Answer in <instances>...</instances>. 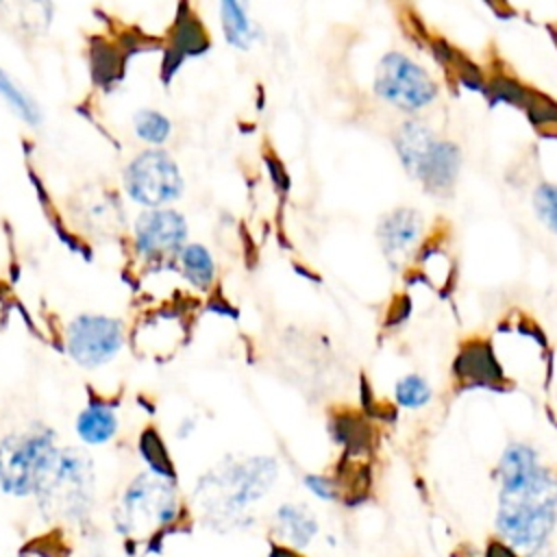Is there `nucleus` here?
Listing matches in <instances>:
<instances>
[{"label": "nucleus", "mask_w": 557, "mask_h": 557, "mask_svg": "<svg viewBox=\"0 0 557 557\" xmlns=\"http://www.w3.org/2000/svg\"><path fill=\"white\" fill-rule=\"evenodd\" d=\"M372 91L392 109L418 115L426 111L440 96V85L418 61L405 52H385L372 76Z\"/></svg>", "instance_id": "423d86ee"}, {"label": "nucleus", "mask_w": 557, "mask_h": 557, "mask_svg": "<svg viewBox=\"0 0 557 557\" xmlns=\"http://www.w3.org/2000/svg\"><path fill=\"white\" fill-rule=\"evenodd\" d=\"M35 496L46 513L63 520H83L94 503L91 459L76 448H61L50 476Z\"/></svg>", "instance_id": "0eeeda50"}, {"label": "nucleus", "mask_w": 557, "mask_h": 557, "mask_svg": "<svg viewBox=\"0 0 557 557\" xmlns=\"http://www.w3.org/2000/svg\"><path fill=\"white\" fill-rule=\"evenodd\" d=\"M276 476L278 466L274 457L224 459L198 479L194 503L211 527H233L272 490Z\"/></svg>", "instance_id": "f257e3e1"}, {"label": "nucleus", "mask_w": 557, "mask_h": 557, "mask_svg": "<svg viewBox=\"0 0 557 557\" xmlns=\"http://www.w3.org/2000/svg\"><path fill=\"white\" fill-rule=\"evenodd\" d=\"M274 520H276V529L281 533L283 542L298 550L307 548L320 529L313 511L300 503H283L276 509Z\"/></svg>", "instance_id": "ddd939ff"}, {"label": "nucleus", "mask_w": 557, "mask_h": 557, "mask_svg": "<svg viewBox=\"0 0 557 557\" xmlns=\"http://www.w3.org/2000/svg\"><path fill=\"white\" fill-rule=\"evenodd\" d=\"M61 448L54 431L28 426L0 442V490L11 496H33L50 476Z\"/></svg>", "instance_id": "20e7f679"}, {"label": "nucleus", "mask_w": 557, "mask_h": 557, "mask_svg": "<svg viewBox=\"0 0 557 557\" xmlns=\"http://www.w3.org/2000/svg\"><path fill=\"white\" fill-rule=\"evenodd\" d=\"M302 483L307 485L309 492H313L322 500H335L337 498V487L329 476L322 474H305Z\"/></svg>", "instance_id": "412c9836"}, {"label": "nucleus", "mask_w": 557, "mask_h": 557, "mask_svg": "<svg viewBox=\"0 0 557 557\" xmlns=\"http://www.w3.org/2000/svg\"><path fill=\"white\" fill-rule=\"evenodd\" d=\"M133 133L148 148H161L172 135V120L159 109H139L133 113Z\"/></svg>", "instance_id": "a211bd4d"}, {"label": "nucleus", "mask_w": 557, "mask_h": 557, "mask_svg": "<svg viewBox=\"0 0 557 557\" xmlns=\"http://www.w3.org/2000/svg\"><path fill=\"white\" fill-rule=\"evenodd\" d=\"M398 161L409 178L431 196H448L461 172V150L455 141L440 137L422 120H405L394 133Z\"/></svg>", "instance_id": "7ed1b4c3"}, {"label": "nucleus", "mask_w": 557, "mask_h": 557, "mask_svg": "<svg viewBox=\"0 0 557 557\" xmlns=\"http://www.w3.org/2000/svg\"><path fill=\"white\" fill-rule=\"evenodd\" d=\"M178 498L172 476L157 470L137 474L122 492L115 507L120 533L144 537L176 518Z\"/></svg>", "instance_id": "39448f33"}, {"label": "nucleus", "mask_w": 557, "mask_h": 557, "mask_svg": "<svg viewBox=\"0 0 557 557\" xmlns=\"http://www.w3.org/2000/svg\"><path fill=\"white\" fill-rule=\"evenodd\" d=\"M122 183L128 198L146 209L168 207L185 189L178 163L163 148H146L135 154L124 168Z\"/></svg>", "instance_id": "6e6552de"}, {"label": "nucleus", "mask_w": 557, "mask_h": 557, "mask_svg": "<svg viewBox=\"0 0 557 557\" xmlns=\"http://www.w3.org/2000/svg\"><path fill=\"white\" fill-rule=\"evenodd\" d=\"M557 522V483L550 472L520 490L498 492L496 529L516 553H537Z\"/></svg>", "instance_id": "f03ea898"}, {"label": "nucleus", "mask_w": 557, "mask_h": 557, "mask_svg": "<svg viewBox=\"0 0 557 557\" xmlns=\"http://www.w3.org/2000/svg\"><path fill=\"white\" fill-rule=\"evenodd\" d=\"M52 22V0H0V26L11 37L33 41Z\"/></svg>", "instance_id": "f8f14e48"}, {"label": "nucleus", "mask_w": 557, "mask_h": 557, "mask_svg": "<svg viewBox=\"0 0 557 557\" xmlns=\"http://www.w3.org/2000/svg\"><path fill=\"white\" fill-rule=\"evenodd\" d=\"M117 433V413L111 405L89 403L76 418V435L87 446H102Z\"/></svg>", "instance_id": "2eb2a0df"}, {"label": "nucleus", "mask_w": 557, "mask_h": 557, "mask_svg": "<svg viewBox=\"0 0 557 557\" xmlns=\"http://www.w3.org/2000/svg\"><path fill=\"white\" fill-rule=\"evenodd\" d=\"M424 220L422 213L413 207H396L381 215L376 224V239L381 244L383 257L387 259L389 268H400L407 263L409 255L416 250L418 242L422 239Z\"/></svg>", "instance_id": "9b49d317"}, {"label": "nucleus", "mask_w": 557, "mask_h": 557, "mask_svg": "<svg viewBox=\"0 0 557 557\" xmlns=\"http://www.w3.org/2000/svg\"><path fill=\"white\" fill-rule=\"evenodd\" d=\"M533 209L540 222L557 235V183H540L535 187Z\"/></svg>", "instance_id": "aec40b11"}, {"label": "nucleus", "mask_w": 557, "mask_h": 557, "mask_svg": "<svg viewBox=\"0 0 557 557\" xmlns=\"http://www.w3.org/2000/svg\"><path fill=\"white\" fill-rule=\"evenodd\" d=\"M220 24L228 46L250 50L257 39V26L248 13L246 0H218Z\"/></svg>", "instance_id": "4468645a"}, {"label": "nucleus", "mask_w": 557, "mask_h": 557, "mask_svg": "<svg viewBox=\"0 0 557 557\" xmlns=\"http://www.w3.org/2000/svg\"><path fill=\"white\" fill-rule=\"evenodd\" d=\"M0 98L7 102V107L28 126H39L44 122L41 109L37 104V100L24 89L20 87L0 65Z\"/></svg>", "instance_id": "f3484780"}, {"label": "nucleus", "mask_w": 557, "mask_h": 557, "mask_svg": "<svg viewBox=\"0 0 557 557\" xmlns=\"http://www.w3.org/2000/svg\"><path fill=\"white\" fill-rule=\"evenodd\" d=\"M270 557H307V555H302V550H298V548H294V546L274 544L272 550H270Z\"/></svg>", "instance_id": "4be33fe9"}, {"label": "nucleus", "mask_w": 557, "mask_h": 557, "mask_svg": "<svg viewBox=\"0 0 557 557\" xmlns=\"http://www.w3.org/2000/svg\"><path fill=\"white\" fill-rule=\"evenodd\" d=\"M124 324L102 313H81L65 329V350L83 368H100L124 346Z\"/></svg>", "instance_id": "1a4fd4ad"}, {"label": "nucleus", "mask_w": 557, "mask_h": 557, "mask_svg": "<svg viewBox=\"0 0 557 557\" xmlns=\"http://www.w3.org/2000/svg\"><path fill=\"white\" fill-rule=\"evenodd\" d=\"M394 396H396V403L405 409H420L424 407L433 392H431V385L429 381L422 376V374H405L403 379L396 381V387H394Z\"/></svg>", "instance_id": "6ab92c4d"}, {"label": "nucleus", "mask_w": 557, "mask_h": 557, "mask_svg": "<svg viewBox=\"0 0 557 557\" xmlns=\"http://www.w3.org/2000/svg\"><path fill=\"white\" fill-rule=\"evenodd\" d=\"M133 242L146 261L163 263L176 259L187 244V220L170 207L146 209L135 220Z\"/></svg>", "instance_id": "9d476101"}, {"label": "nucleus", "mask_w": 557, "mask_h": 557, "mask_svg": "<svg viewBox=\"0 0 557 557\" xmlns=\"http://www.w3.org/2000/svg\"><path fill=\"white\" fill-rule=\"evenodd\" d=\"M181 274L185 276V281L196 287V289H209L215 281V261L209 252L207 246L191 242L185 244L176 257Z\"/></svg>", "instance_id": "dca6fc26"}]
</instances>
